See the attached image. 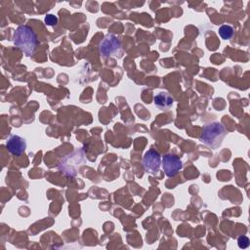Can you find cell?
Listing matches in <instances>:
<instances>
[{"label": "cell", "instance_id": "cell-3", "mask_svg": "<svg viewBox=\"0 0 250 250\" xmlns=\"http://www.w3.org/2000/svg\"><path fill=\"white\" fill-rule=\"evenodd\" d=\"M120 47L121 42L118 39V37H116L113 34H108L100 42L99 52L103 57L106 58L114 54L116 51H118Z\"/></svg>", "mask_w": 250, "mask_h": 250}, {"label": "cell", "instance_id": "cell-4", "mask_svg": "<svg viewBox=\"0 0 250 250\" xmlns=\"http://www.w3.org/2000/svg\"><path fill=\"white\" fill-rule=\"evenodd\" d=\"M162 167L166 176L172 178L182 170L183 163L178 156L172 153H167L162 158Z\"/></svg>", "mask_w": 250, "mask_h": 250}, {"label": "cell", "instance_id": "cell-5", "mask_svg": "<svg viewBox=\"0 0 250 250\" xmlns=\"http://www.w3.org/2000/svg\"><path fill=\"white\" fill-rule=\"evenodd\" d=\"M160 164H161V157L156 150L149 149L146 152L143 158V165L145 170L147 173L156 175V173L160 169Z\"/></svg>", "mask_w": 250, "mask_h": 250}, {"label": "cell", "instance_id": "cell-9", "mask_svg": "<svg viewBox=\"0 0 250 250\" xmlns=\"http://www.w3.org/2000/svg\"><path fill=\"white\" fill-rule=\"evenodd\" d=\"M249 238L247 237V236H245V235H241V236H239L238 237V239H237V244H238V247L239 248H242V249H244V248H247L248 246H249Z\"/></svg>", "mask_w": 250, "mask_h": 250}, {"label": "cell", "instance_id": "cell-7", "mask_svg": "<svg viewBox=\"0 0 250 250\" xmlns=\"http://www.w3.org/2000/svg\"><path fill=\"white\" fill-rule=\"evenodd\" d=\"M173 97L167 92H160L154 96V104L161 110L168 109L173 104Z\"/></svg>", "mask_w": 250, "mask_h": 250}, {"label": "cell", "instance_id": "cell-8", "mask_svg": "<svg viewBox=\"0 0 250 250\" xmlns=\"http://www.w3.org/2000/svg\"><path fill=\"white\" fill-rule=\"evenodd\" d=\"M233 33H234L233 27L228 24H224L219 28V35L225 40L230 39L233 36Z\"/></svg>", "mask_w": 250, "mask_h": 250}, {"label": "cell", "instance_id": "cell-6", "mask_svg": "<svg viewBox=\"0 0 250 250\" xmlns=\"http://www.w3.org/2000/svg\"><path fill=\"white\" fill-rule=\"evenodd\" d=\"M6 146L10 153L14 155H21V153L24 152L26 148V142L22 137L13 135L8 139Z\"/></svg>", "mask_w": 250, "mask_h": 250}, {"label": "cell", "instance_id": "cell-1", "mask_svg": "<svg viewBox=\"0 0 250 250\" xmlns=\"http://www.w3.org/2000/svg\"><path fill=\"white\" fill-rule=\"evenodd\" d=\"M14 44L26 56L34 54L38 45L35 31L28 25H20L14 33Z\"/></svg>", "mask_w": 250, "mask_h": 250}, {"label": "cell", "instance_id": "cell-10", "mask_svg": "<svg viewBox=\"0 0 250 250\" xmlns=\"http://www.w3.org/2000/svg\"><path fill=\"white\" fill-rule=\"evenodd\" d=\"M45 22H46V24H48V25H55V24H57V22H58V19H57V17L54 16V15H47V16L45 17Z\"/></svg>", "mask_w": 250, "mask_h": 250}, {"label": "cell", "instance_id": "cell-2", "mask_svg": "<svg viewBox=\"0 0 250 250\" xmlns=\"http://www.w3.org/2000/svg\"><path fill=\"white\" fill-rule=\"evenodd\" d=\"M227 135L226 128L220 122H212L204 126L199 140L204 145L215 148L221 145L223 139Z\"/></svg>", "mask_w": 250, "mask_h": 250}]
</instances>
